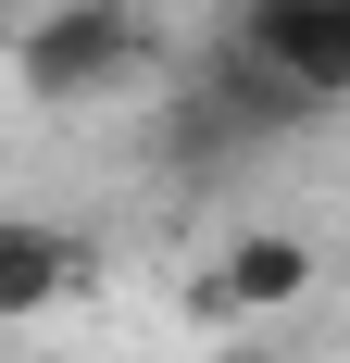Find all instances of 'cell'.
I'll use <instances>...</instances> for the list:
<instances>
[{"label":"cell","mask_w":350,"mask_h":363,"mask_svg":"<svg viewBox=\"0 0 350 363\" xmlns=\"http://www.w3.org/2000/svg\"><path fill=\"white\" fill-rule=\"evenodd\" d=\"M238 50L276 75L300 113L350 101V0H238Z\"/></svg>","instance_id":"2"},{"label":"cell","mask_w":350,"mask_h":363,"mask_svg":"<svg viewBox=\"0 0 350 363\" xmlns=\"http://www.w3.org/2000/svg\"><path fill=\"white\" fill-rule=\"evenodd\" d=\"M13 75L38 101H101V88L150 75V13L138 0H63V13H38L13 38Z\"/></svg>","instance_id":"1"},{"label":"cell","mask_w":350,"mask_h":363,"mask_svg":"<svg viewBox=\"0 0 350 363\" xmlns=\"http://www.w3.org/2000/svg\"><path fill=\"white\" fill-rule=\"evenodd\" d=\"M88 289V238L63 213H0V326H38Z\"/></svg>","instance_id":"3"},{"label":"cell","mask_w":350,"mask_h":363,"mask_svg":"<svg viewBox=\"0 0 350 363\" xmlns=\"http://www.w3.org/2000/svg\"><path fill=\"white\" fill-rule=\"evenodd\" d=\"M300 289H313V251H300L288 225H250L238 251L213 263V289H201V301H213V313H288Z\"/></svg>","instance_id":"4"}]
</instances>
